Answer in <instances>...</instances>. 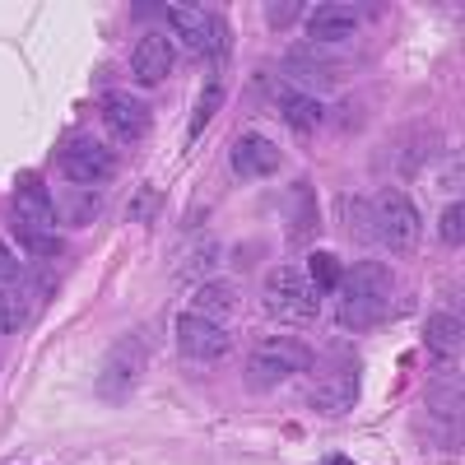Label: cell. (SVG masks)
<instances>
[{
    "mask_svg": "<svg viewBox=\"0 0 465 465\" xmlns=\"http://www.w3.org/2000/svg\"><path fill=\"white\" fill-rule=\"evenodd\" d=\"M280 107H284V122L293 131H322V122H326V107L312 94H284Z\"/></svg>",
    "mask_w": 465,
    "mask_h": 465,
    "instance_id": "17",
    "label": "cell"
},
{
    "mask_svg": "<svg viewBox=\"0 0 465 465\" xmlns=\"http://www.w3.org/2000/svg\"><path fill=\"white\" fill-rule=\"evenodd\" d=\"M326 465H354V460H344V456H331V460H326Z\"/></svg>",
    "mask_w": 465,
    "mask_h": 465,
    "instance_id": "27",
    "label": "cell"
},
{
    "mask_svg": "<svg viewBox=\"0 0 465 465\" xmlns=\"http://www.w3.org/2000/svg\"><path fill=\"white\" fill-rule=\"evenodd\" d=\"M423 340H429V349H433L438 359L460 354V317H456V312H433V317H429V331H423Z\"/></svg>",
    "mask_w": 465,
    "mask_h": 465,
    "instance_id": "16",
    "label": "cell"
},
{
    "mask_svg": "<svg viewBox=\"0 0 465 465\" xmlns=\"http://www.w3.org/2000/svg\"><path fill=\"white\" fill-rule=\"evenodd\" d=\"M61 173H65L70 186H98V182H107L116 173V159H112L107 144L80 135V140H70L61 149Z\"/></svg>",
    "mask_w": 465,
    "mask_h": 465,
    "instance_id": "8",
    "label": "cell"
},
{
    "mask_svg": "<svg viewBox=\"0 0 465 465\" xmlns=\"http://www.w3.org/2000/svg\"><path fill=\"white\" fill-rule=\"evenodd\" d=\"M372 223H377L381 242L391 252H401V256L414 252V242H419V214H414L405 191H396V186L377 191V196H372Z\"/></svg>",
    "mask_w": 465,
    "mask_h": 465,
    "instance_id": "6",
    "label": "cell"
},
{
    "mask_svg": "<svg viewBox=\"0 0 465 465\" xmlns=\"http://www.w3.org/2000/svg\"><path fill=\"white\" fill-rule=\"evenodd\" d=\"M28 322V298L19 289H0V335H15Z\"/></svg>",
    "mask_w": 465,
    "mask_h": 465,
    "instance_id": "19",
    "label": "cell"
},
{
    "mask_svg": "<svg viewBox=\"0 0 465 465\" xmlns=\"http://www.w3.org/2000/svg\"><path fill=\"white\" fill-rule=\"evenodd\" d=\"M340 326L344 331H372V322L386 317L391 302V270L377 261H359L354 270L340 275Z\"/></svg>",
    "mask_w": 465,
    "mask_h": 465,
    "instance_id": "1",
    "label": "cell"
},
{
    "mask_svg": "<svg viewBox=\"0 0 465 465\" xmlns=\"http://www.w3.org/2000/svg\"><path fill=\"white\" fill-rule=\"evenodd\" d=\"M163 15H168L173 33L191 52H214L223 43V28H219V19L205 5H163Z\"/></svg>",
    "mask_w": 465,
    "mask_h": 465,
    "instance_id": "9",
    "label": "cell"
},
{
    "mask_svg": "<svg viewBox=\"0 0 465 465\" xmlns=\"http://www.w3.org/2000/svg\"><path fill=\"white\" fill-rule=\"evenodd\" d=\"M312 363H317L312 344H302L293 335H270V340L256 344V354L247 363V386H252V391H270V386H280V381L307 372Z\"/></svg>",
    "mask_w": 465,
    "mask_h": 465,
    "instance_id": "4",
    "label": "cell"
},
{
    "mask_svg": "<svg viewBox=\"0 0 465 465\" xmlns=\"http://www.w3.org/2000/svg\"><path fill=\"white\" fill-rule=\"evenodd\" d=\"M219 98H223V94H219V84H205V98H201V107H196V122H191V131H186L191 140H196V135L205 131V122H210V112L219 107Z\"/></svg>",
    "mask_w": 465,
    "mask_h": 465,
    "instance_id": "22",
    "label": "cell"
},
{
    "mask_svg": "<svg viewBox=\"0 0 465 465\" xmlns=\"http://www.w3.org/2000/svg\"><path fill=\"white\" fill-rule=\"evenodd\" d=\"M15 284H19V261L5 242H0V289H15Z\"/></svg>",
    "mask_w": 465,
    "mask_h": 465,
    "instance_id": "24",
    "label": "cell"
},
{
    "mask_svg": "<svg viewBox=\"0 0 465 465\" xmlns=\"http://www.w3.org/2000/svg\"><path fill=\"white\" fill-rule=\"evenodd\" d=\"M177 344H182L186 359H219V354H228V331L210 317L186 312L177 322Z\"/></svg>",
    "mask_w": 465,
    "mask_h": 465,
    "instance_id": "10",
    "label": "cell"
},
{
    "mask_svg": "<svg viewBox=\"0 0 465 465\" xmlns=\"http://www.w3.org/2000/svg\"><path fill=\"white\" fill-rule=\"evenodd\" d=\"M302 270H307V280L317 284V293H335L340 289V275H344V265L331 252H312V261H307Z\"/></svg>",
    "mask_w": 465,
    "mask_h": 465,
    "instance_id": "18",
    "label": "cell"
},
{
    "mask_svg": "<svg viewBox=\"0 0 465 465\" xmlns=\"http://www.w3.org/2000/svg\"><path fill=\"white\" fill-rule=\"evenodd\" d=\"M144 368H149V349L140 335H122L112 349H107V359H103V372H98V396L112 401V405H122L140 391V381H144Z\"/></svg>",
    "mask_w": 465,
    "mask_h": 465,
    "instance_id": "5",
    "label": "cell"
},
{
    "mask_svg": "<svg viewBox=\"0 0 465 465\" xmlns=\"http://www.w3.org/2000/svg\"><path fill=\"white\" fill-rule=\"evenodd\" d=\"M10 228H15V238L37 256V252H56V205L47 196V186L37 182V177H24L19 191H15V205H10Z\"/></svg>",
    "mask_w": 465,
    "mask_h": 465,
    "instance_id": "3",
    "label": "cell"
},
{
    "mask_svg": "<svg viewBox=\"0 0 465 465\" xmlns=\"http://www.w3.org/2000/svg\"><path fill=\"white\" fill-rule=\"evenodd\" d=\"M335 359H326V372L317 381V391H312V405L322 414H344L349 405H354L359 396V359H354V349H331Z\"/></svg>",
    "mask_w": 465,
    "mask_h": 465,
    "instance_id": "7",
    "label": "cell"
},
{
    "mask_svg": "<svg viewBox=\"0 0 465 465\" xmlns=\"http://www.w3.org/2000/svg\"><path fill=\"white\" fill-rule=\"evenodd\" d=\"M94 214H98V196H70V210H65L70 223H89Z\"/></svg>",
    "mask_w": 465,
    "mask_h": 465,
    "instance_id": "23",
    "label": "cell"
},
{
    "mask_svg": "<svg viewBox=\"0 0 465 465\" xmlns=\"http://www.w3.org/2000/svg\"><path fill=\"white\" fill-rule=\"evenodd\" d=\"M238 307H242V293H238V284L232 280H205L201 284V293H196V307H191V312L196 317H210V322H228V317H238Z\"/></svg>",
    "mask_w": 465,
    "mask_h": 465,
    "instance_id": "15",
    "label": "cell"
},
{
    "mask_svg": "<svg viewBox=\"0 0 465 465\" xmlns=\"http://www.w3.org/2000/svg\"><path fill=\"white\" fill-rule=\"evenodd\" d=\"M442 242L447 247H460L465 242V205L460 201L447 205V214H442Z\"/></svg>",
    "mask_w": 465,
    "mask_h": 465,
    "instance_id": "21",
    "label": "cell"
},
{
    "mask_svg": "<svg viewBox=\"0 0 465 465\" xmlns=\"http://www.w3.org/2000/svg\"><path fill=\"white\" fill-rule=\"evenodd\" d=\"M359 28V10L354 5H317L307 10V43H344Z\"/></svg>",
    "mask_w": 465,
    "mask_h": 465,
    "instance_id": "13",
    "label": "cell"
},
{
    "mask_svg": "<svg viewBox=\"0 0 465 465\" xmlns=\"http://www.w3.org/2000/svg\"><path fill=\"white\" fill-rule=\"evenodd\" d=\"M265 15H270V24H275V28H289L302 15V5H298V0H284V5H265Z\"/></svg>",
    "mask_w": 465,
    "mask_h": 465,
    "instance_id": "25",
    "label": "cell"
},
{
    "mask_svg": "<svg viewBox=\"0 0 465 465\" xmlns=\"http://www.w3.org/2000/svg\"><path fill=\"white\" fill-rule=\"evenodd\" d=\"M429 405H433V414L460 419V386L456 381H433L429 386Z\"/></svg>",
    "mask_w": 465,
    "mask_h": 465,
    "instance_id": "20",
    "label": "cell"
},
{
    "mask_svg": "<svg viewBox=\"0 0 465 465\" xmlns=\"http://www.w3.org/2000/svg\"><path fill=\"white\" fill-rule=\"evenodd\" d=\"M261 302L265 312L284 322V326H312L322 317V293L317 284L307 280L302 265H275L265 275V289H261Z\"/></svg>",
    "mask_w": 465,
    "mask_h": 465,
    "instance_id": "2",
    "label": "cell"
},
{
    "mask_svg": "<svg viewBox=\"0 0 465 465\" xmlns=\"http://www.w3.org/2000/svg\"><path fill=\"white\" fill-rule=\"evenodd\" d=\"M284 163V153L275 140H265V135H242L238 144H232V173L238 177H275Z\"/></svg>",
    "mask_w": 465,
    "mask_h": 465,
    "instance_id": "12",
    "label": "cell"
},
{
    "mask_svg": "<svg viewBox=\"0 0 465 465\" xmlns=\"http://www.w3.org/2000/svg\"><path fill=\"white\" fill-rule=\"evenodd\" d=\"M103 116H107V126L122 135V140H135V135H144L149 131V107L135 98V94H107L103 98Z\"/></svg>",
    "mask_w": 465,
    "mask_h": 465,
    "instance_id": "14",
    "label": "cell"
},
{
    "mask_svg": "<svg viewBox=\"0 0 465 465\" xmlns=\"http://www.w3.org/2000/svg\"><path fill=\"white\" fill-rule=\"evenodd\" d=\"M144 214H153V191H140V196H135V210H131V219H144Z\"/></svg>",
    "mask_w": 465,
    "mask_h": 465,
    "instance_id": "26",
    "label": "cell"
},
{
    "mask_svg": "<svg viewBox=\"0 0 465 465\" xmlns=\"http://www.w3.org/2000/svg\"><path fill=\"white\" fill-rule=\"evenodd\" d=\"M177 65V47L168 43L163 33H144L135 43V56H131V70L140 84H163Z\"/></svg>",
    "mask_w": 465,
    "mask_h": 465,
    "instance_id": "11",
    "label": "cell"
}]
</instances>
